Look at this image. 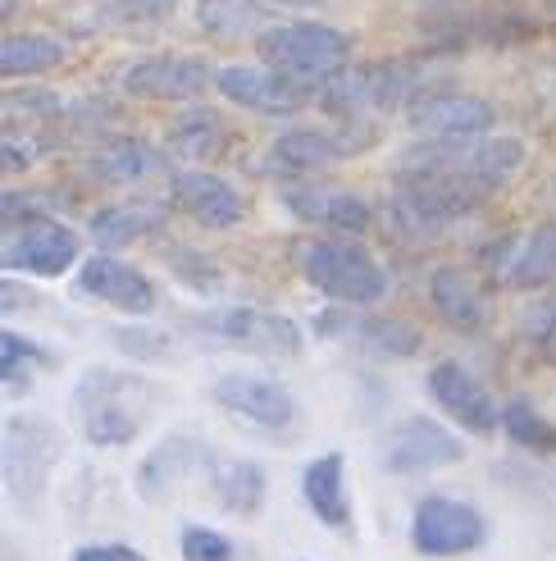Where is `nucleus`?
Here are the masks:
<instances>
[{
    "instance_id": "obj_1",
    "label": "nucleus",
    "mask_w": 556,
    "mask_h": 561,
    "mask_svg": "<svg viewBox=\"0 0 556 561\" xmlns=\"http://www.w3.org/2000/svg\"><path fill=\"white\" fill-rule=\"evenodd\" d=\"M69 407L92 447H128L155 411V383L137 370L88 366L73 383Z\"/></svg>"
},
{
    "instance_id": "obj_2",
    "label": "nucleus",
    "mask_w": 556,
    "mask_h": 561,
    "mask_svg": "<svg viewBox=\"0 0 556 561\" xmlns=\"http://www.w3.org/2000/svg\"><path fill=\"white\" fill-rule=\"evenodd\" d=\"M297 270L320 297H328L333 306H351V311H370V306H379L393 293V278H387L383 261L356 238L297 242Z\"/></svg>"
},
{
    "instance_id": "obj_3",
    "label": "nucleus",
    "mask_w": 556,
    "mask_h": 561,
    "mask_svg": "<svg viewBox=\"0 0 556 561\" xmlns=\"http://www.w3.org/2000/svg\"><path fill=\"white\" fill-rule=\"evenodd\" d=\"M256 55L265 69L283 73L311 92H324L347 69L351 37L320 19H288V23H274L265 37H256Z\"/></svg>"
},
{
    "instance_id": "obj_4",
    "label": "nucleus",
    "mask_w": 556,
    "mask_h": 561,
    "mask_svg": "<svg viewBox=\"0 0 556 561\" xmlns=\"http://www.w3.org/2000/svg\"><path fill=\"white\" fill-rule=\"evenodd\" d=\"M425 96H433V92H425V73L406 60H379L366 69H343L320 92L328 115L343 119V124H351L360 115H383V110H406L410 115Z\"/></svg>"
},
{
    "instance_id": "obj_5",
    "label": "nucleus",
    "mask_w": 556,
    "mask_h": 561,
    "mask_svg": "<svg viewBox=\"0 0 556 561\" xmlns=\"http://www.w3.org/2000/svg\"><path fill=\"white\" fill-rule=\"evenodd\" d=\"M197 333L265 360H292L301 356V343H305L297 320L265 311V306H215V311L197 316Z\"/></svg>"
},
{
    "instance_id": "obj_6",
    "label": "nucleus",
    "mask_w": 556,
    "mask_h": 561,
    "mask_svg": "<svg viewBox=\"0 0 556 561\" xmlns=\"http://www.w3.org/2000/svg\"><path fill=\"white\" fill-rule=\"evenodd\" d=\"M78 233L69 224L50 219V215H5V247L0 261L14 274H33V278H60L78 261Z\"/></svg>"
},
{
    "instance_id": "obj_7",
    "label": "nucleus",
    "mask_w": 556,
    "mask_h": 561,
    "mask_svg": "<svg viewBox=\"0 0 556 561\" xmlns=\"http://www.w3.org/2000/svg\"><path fill=\"white\" fill-rule=\"evenodd\" d=\"M65 457V434L42 415H10L5 420V493L14 502H33L55 461Z\"/></svg>"
},
{
    "instance_id": "obj_8",
    "label": "nucleus",
    "mask_w": 556,
    "mask_h": 561,
    "mask_svg": "<svg viewBox=\"0 0 556 561\" xmlns=\"http://www.w3.org/2000/svg\"><path fill=\"white\" fill-rule=\"evenodd\" d=\"M488 539V520L484 512H475L470 502L448 497V493H425L415 502L410 516V543L425 557H465L484 548Z\"/></svg>"
},
{
    "instance_id": "obj_9",
    "label": "nucleus",
    "mask_w": 556,
    "mask_h": 561,
    "mask_svg": "<svg viewBox=\"0 0 556 561\" xmlns=\"http://www.w3.org/2000/svg\"><path fill=\"white\" fill-rule=\"evenodd\" d=\"M379 461L393 474H425L438 466L465 461V438H456L433 415H402L379 443Z\"/></svg>"
},
{
    "instance_id": "obj_10",
    "label": "nucleus",
    "mask_w": 556,
    "mask_h": 561,
    "mask_svg": "<svg viewBox=\"0 0 556 561\" xmlns=\"http://www.w3.org/2000/svg\"><path fill=\"white\" fill-rule=\"evenodd\" d=\"M215 88L229 105L252 110V115H260V119H292L320 96V92L301 88V82L274 73L265 65H224L215 73Z\"/></svg>"
},
{
    "instance_id": "obj_11",
    "label": "nucleus",
    "mask_w": 556,
    "mask_h": 561,
    "mask_svg": "<svg viewBox=\"0 0 556 561\" xmlns=\"http://www.w3.org/2000/svg\"><path fill=\"white\" fill-rule=\"evenodd\" d=\"M278 202L292 210V219L320 229V238H360L374 224V206L347 187L324 183H283Z\"/></svg>"
},
{
    "instance_id": "obj_12",
    "label": "nucleus",
    "mask_w": 556,
    "mask_h": 561,
    "mask_svg": "<svg viewBox=\"0 0 556 561\" xmlns=\"http://www.w3.org/2000/svg\"><path fill=\"white\" fill-rule=\"evenodd\" d=\"M210 398L233 411L238 420H246V425H256V430H288L292 420H297V398L288 392L283 379H274V375H260V370H229V375H219L210 383Z\"/></svg>"
},
{
    "instance_id": "obj_13",
    "label": "nucleus",
    "mask_w": 556,
    "mask_h": 561,
    "mask_svg": "<svg viewBox=\"0 0 556 561\" xmlns=\"http://www.w3.org/2000/svg\"><path fill=\"white\" fill-rule=\"evenodd\" d=\"M425 388H429L433 407L448 415L456 430L479 434V438H488L493 430H502V407L493 402V392L470 375L461 360H438V366H429Z\"/></svg>"
},
{
    "instance_id": "obj_14",
    "label": "nucleus",
    "mask_w": 556,
    "mask_h": 561,
    "mask_svg": "<svg viewBox=\"0 0 556 561\" xmlns=\"http://www.w3.org/2000/svg\"><path fill=\"white\" fill-rule=\"evenodd\" d=\"M215 73L201 55H142L119 73V88L142 101H192L215 88Z\"/></svg>"
},
{
    "instance_id": "obj_15",
    "label": "nucleus",
    "mask_w": 556,
    "mask_h": 561,
    "mask_svg": "<svg viewBox=\"0 0 556 561\" xmlns=\"http://www.w3.org/2000/svg\"><path fill=\"white\" fill-rule=\"evenodd\" d=\"M73 288H78V297H92L119 316H151L155 311V284L137 265L109 256V251L88 256L78 265Z\"/></svg>"
},
{
    "instance_id": "obj_16",
    "label": "nucleus",
    "mask_w": 556,
    "mask_h": 561,
    "mask_svg": "<svg viewBox=\"0 0 556 561\" xmlns=\"http://www.w3.org/2000/svg\"><path fill=\"white\" fill-rule=\"evenodd\" d=\"M406 119L425 142H479V137H493L497 110L470 92H433Z\"/></svg>"
},
{
    "instance_id": "obj_17",
    "label": "nucleus",
    "mask_w": 556,
    "mask_h": 561,
    "mask_svg": "<svg viewBox=\"0 0 556 561\" xmlns=\"http://www.w3.org/2000/svg\"><path fill=\"white\" fill-rule=\"evenodd\" d=\"M170 202L201 229L229 233L246 219V196L210 170H174L170 174Z\"/></svg>"
},
{
    "instance_id": "obj_18",
    "label": "nucleus",
    "mask_w": 556,
    "mask_h": 561,
    "mask_svg": "<svg viewBox=\"0 0 556 561\" xmlns=\"http://www.w3.org/2000/svg\"><path fill=\"white\" fill-rule=\"evenodd\" d=\"M429 306H433V316L456 333H479L493 316L488 288L479 284V274L465 265H438L429 274Z\"/></svg>"
},
{
    "instance_id": "obj_19",
    "label": "nucleus",
    "mask_w": 556,
    "mask_h": 561,
    "mask_svg": "<svg viewBox=\"0 0 556 561\" xmlns=\"http://www.w3.org/2000/svg\"><path fill=\"white\" fill-rule=\"evenodd\" d=\"M351 137L343 128H315V124H292L283 128L269 142V170L288 174V179H305V174H320L328 164H338L347 151Z\"/></svg>"
},
{
    "instance_id": "obj_20",
    "label": "nucleus",
    "mask_w": 556,
    "mask_h": 561,
    "mask_svg": "<svg viewBox=\"0 0 556 561\" xmlns=\"http://www.w3.org/2000/svg\"><path fill=\"white\" fill-rule=\"evenodd\" d=\"M197 470H215V457H210V447L201 438H187V434H170V438H160L147 461L137 466V493H142L147 502H160V497H170L183 480H192Z\"/></svg>"
},
{
    "instance_id": "obj_21",
    "label": "nucleus",
    "mask_w": 556,
    "mask_h": 561,
    "mask_svg": "<svg viewBox=\"0 0 556 561\" xmlns=\"http://www.w3.org/2000/svg\"><path fill=\"white\" fill-rule=\"evenodd\" d=\"M88 174L105 187H137L160 174H170V156L142 137H109L88 156Z\"/></svg>"
},
{
    "instance_id": "obj_22",
    "label": "nucleus",
    "mask_w": 556,
    "mask_h": 561,
    "mask_svg": "<svg viewBox=\"0 0 556 561\" xmlns=\"http://www.w3.org/2000/svg\"><path fill=\"white\" fill-rule=\"evenodd\" d=\"M301 497L315 512L320 525L351 535L356 512H351V493H347V457L343 453H320L311 466L301 470Z\"/></svg>"
},
{
    "instance_id": "obj_23",
    "label": "nucleus",
    "mask_w": 556,
    "mask_h": 561,
    "mask_svg": "<svg viewBox=\"0 0 556 561\" xmlns=\"http://www.w3.org/2000/svg\"><path fill=\"white\" fill-rule=\"evenodd\" d=\"M452 156L461 170L475 179L484 192H497V187H507L520 170H524V160H530V147L520 142V137H502V133H493V137H479V142H452Z\"/></svg>"
},
{
    "instance_id": "obj_24",
    "label": "nucleus",
    "mask_w": 556,
    "mask_h": 561,
    "mask_svg": "<svg viewBox=\"0 0 556 561\" xmlns=\"http://www.w3.org/2000/svg\"><path fill=\"white\" fill-rule=\"evenodd\" d=\"M224 147H229V128L206 105L183 110L170 124V133H164V156L178 160L183 170H201V164H210Z\"/></svg>"
},
{
    "instance_id": "obj_25",
    "label": "nucleus",
    "mask_w": 556,
    "mask_h": 561,
    "mask_svg": "<svg viewBox=\"0 0 556 561\" xmlns=\"http://www.w3.org/2000/svg\"><path fill=\"white\" fill-rule=\"evenodd\" d=\"M502 278L511 288H547V284H556V224H538L534 233L507 242Z\"/></svg>"
},
{
    "instance_id": "obj_26",
    "label": "nucleus",
    "mask_w": 556,
    "mask_h": 561,
    "mask_svg": "<svg viewBox=\"0 0 556 561\" xmlns=\"http://www.w3.org/2000/svg\"><path fill=\"white\" fill-rule=\"evenodd\" d=\"M192 19L206 37L238 42V37H265L269 33V5L265 0H197Z\"/></svg>"
},
{
    "instance_id": "obj_27",
    "label": "nucleus",
    "mask_w": 556,
    "mask_h": 561,
    "mask_svg": "<svg viewBox=\"0 0 556 561\" xmlns=\"http://www.w3.org/2000/svg\"><path fill=\"white\" fill-rule=\"evenodd\" d=\"M265 489H269V480L256 461L233 457V461H215V470H210V493L219 507L233 516H256L265 507Z\"/></svg>"
},
{
    "instance_id": "obj_28",
    "label": "nucleus",
    "mask_w": 556,
    "mask_h": 561,
    "mask_svg": "<svg viewBox=\"0 0 556 561\" xmlns=\"http://www.w3.org/2000/svg\"><path fill=\"white\" fill-rule=\"evenodd\" d=\"M160 229V206H151V202H124V206H105V210H96L92 215V224H88V233L105 247V251H124V247H132L137 238H151Z\"/></svg>"
},
{
    "instance_id": "obj_29",
    "label": "nucleus",
    "mask_w": 556,
    "mask_h": 561,
    "mask_svg": "<svg viewBox=\"0 0 556 561\" xmlns=\"http://www.w3.org/2000/svg\"><path fill=\"white\" fill-rule=\"evenodd\" d=\"M69 60V46L55 33H10L0 46V73L5 78H33L46 69H60Z\"/></svg>"
},
{
    "instance_id": "obj_30",
    "label": "nucleus",
    "mask_w": 556,
    "mask_h": 561,
    "mask_svg": "<svg viewBox=\"0 0 556 561\" xmlns=\"http://www.w3.org/2000/svg\"><path fill=\"white\" fill-rule=\"evenodd\" d=\"M328 333H343V339H356L360 347L383 352V356H415L420 352V333L415 324L402 320H324Z\"/></svg>"
},
{
    "instance_id": "obj_31",
    "label": "nucleus",
    "mask_w": 556,
    "mask_h": 561,
    "mask_svg": "<svg viewBox=\"0 0 556 561\" xmlns=\"http://www.w3.org/2000/svg\"><path fill=\"white\" fill-rule=\"evenodd\" d=\"M502 430H507V438L516 447H524V453H538V457L556 453V425L530 398H511L502 407Z\"/></svg>"
},
{
    "instance_id": "obj_32",
    "label": "nucleus",
    "mask_w": 556,
    "mask_h": 561,
    "mask_svg": "<svg viewBox=\"0 0 556 561\" xmlns=\"http://www.w3.org/2000/svg\"><path fill=\"white\" fill-rule=\"evenodd\" d=\"M42 360H46V352L37 343H27L23 333H14V329L0 333V379H5V388L23 392L27 388V370L42 366Z\"/></svg>"
},
{
    "instance_id": "obj_33",
    "label": "nucleus",
    "mask_w": 556,
    "mask_h": 561,
    "mask_svg": "<svg viewBox=\"0 0 556 561\" xmlns=\"http://www.w3.org/2000/svg\"><path fill=\"white\" fill-rule=\"evenodd\" d=\"M5 151H0V164H5V174H23L33 170V164L50 151L46 137L37 128H19V124H5V142H0Z\"/></svg>"
},
{
    "instance_id": "obj_34",
    "label": "nucleus",
    "mask_w": 556,
    "mask_h": 561,
    "mask_svg": "<svg viewBox=\"0 0 556 561\" xmlns=\"http://www.w3.org/2000/svg\"><path fill=\"white\" fill-rule=\"evenodd\" d=\"M178 557L183 561H233V543L219 535V529L187 520L183 535H178Z\"/></svg>"
},
{
    "instance_id": "obj_35",
    "label": "nucleus",
    "mask_w": 556,
    "mask_h": 561,
    "mask_svg": "<svg viewBox=\"0 0 556 561\" xmlns=\"http://www.w3.org/2000/svg\"><path fill=\"white\" fill-rule=\"evenodd\" d=\"M5 110L27 119H65L69 115V101L60 92H42V88H14L5 92Z\"/></svg>"
},
{
    "instance_id": "obj_36",
    "label": "nucleus",
    "mask_w": 556,
    "mask_h": 561,
    "mask_svg": "<svg viewBox=\"0 0 556 561\" xmlns=\"http://www.w3.org/2000/svg\"><path fill=\"white\" fill-rule=\"evenodd\" d=\"M178 5V0H101V10L115 23H155Z\"/></svg>"
},
{
    "instance_id": "obj_37",
    "label": "nucleus",
    "mask_w": 556,
    "mask_h": 561,
    "mask_svg": "<svg viewBox=\"0 0 556 561\" xmlns=\"http://www.w3.org/2000/svg\"><path fill=\"white\" fill-rule=\"evenodd\" d=\"M69 561H147V552H137L128 543H82L69 552Z\"/></svg>"
},
{
    "instance_id": "obj_38",
    "label": "nucleus",
    "mask_w": 556,
    "mask_h": 561,
    "mask_svg": "<svg viewBox=\"0 0 556 561\" xmlns=\"http://www.w3.org/2000/svg\"><path fill=\"white\" fill-rule=\"evenodd\" d=\"M265 5H283V10H320L324 0H265Z\"/></svg>"
},
{
    "instance_id": "obj_39",
    "label": "nucleus",
    "mask_w": 556,
    "mask_h": 561,
    "mask_svg": "<svg viewBox=\"0 0 556 561\" xmlns=\"http://www.w3.org/2000/svg\"><path fill=\"white\" fill-rule=\"evenodd\" d=\"M552 10H556V0H552Z\"/></svg>"
},
{
    "instance_id": "obj_40",
    "label": "nucleus",
    "mask_w": 556,
    "mask_h": 561,
    "mask_svg": "<svg viewBox=\"0 0 556 561\" xmlns=\"http://www.w3.org/2000/svg\"><path fill=\"white\" fill-rule=\"evenodd\" d=\"M552 196H556V187H552Z\"/></svg>"
}]
</instances>
